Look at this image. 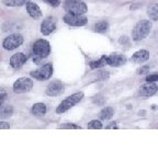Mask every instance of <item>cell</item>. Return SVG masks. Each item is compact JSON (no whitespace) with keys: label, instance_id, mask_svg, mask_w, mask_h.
I'll list each match as a JSON object with an SVG mask.
<instances>
[{"label":"cell","instance_id":"obj_1","mask_svg":"<svg viewBox=\"0 0 158 148\" xmlns=\"http://www.w3.org/2000/svg\"><path fill=\"white\" fill-rule=\"evenodd\" d=\"M49 54H51V45L48 41L44 39H36L33 44V55H34L33 62L35 64H40L41 60L48 57Z\"/></svg>","mask_w":158,"mask_h":148},{"label":"cell","instance_id":"obj_2","mask_svg":"<svg viewBox=\"0 0 158 148\" xmlns=\"http://www.w3.org/2000/svg\"><path fill=\"white\" fill-rule=\"evenodd\" d=\"M152 27H153V24L149 20H141L139 22L136 23L133 31H132V39L136 42L146 39L148 34L151 33Z\"/></svg>","mask_w":158,"mask_h":148},{"label":"cell","instance_id":"obj_3","mask_svg":"<svg viewBox=\"0 0 158 148\" xmlns=\"http://www.w3.org/2000/svg\"><path fill=\"white\" fill-rule=\"evenodd\" d=\"M85 97V93L82 91L79 92H75V93L70 94L69 97H67L65 100H63L59 105L56 108V113L57 114H62L65 113L66 111H68L69 109L74 108L76 104H78L79 102L81 101Z\"/></svg>","mask_w":158,"mask_h":148},{"label":"cell","instance_id":"obj_4","mask_svg":"<svg viewBox=\"0 0 158 148\" xmlns=\"http://www.w3.org/2000/svg\"><path fill=\"white\" fill-rule=\"evenodd\" d=\"M53 72H54V67H53L52 64L48 63V64H45L40 67V68H37L36 70L31 72H30V76L34 78L35 80L44 81V80H48L53 76Z\"/></svg>","mask_w":158,"mask_h":148},{"label":"cell","instance_id":"obj_5","mask_svg":"<svg viewBox=\"0 0 158 148\" xmlns=\"http://www.w3.org/2000/svg\"><path fill=\"white\" fill-rule=\"evenodd\" d=\"M33 88V80L29 77H21L17 79L13 84V92L15 93H27Z\"/></svg>","mask_w":158,"mask_h":148},{"label":"cell","instance_id":"obj_6","mask_svg":"<svg viewBox=\"0 0 158 148\" xmlns=\"http://www.w3.org/2000/svg\"><path fill=\"white\" fill-rule=\"evenodd\" d=\"M24 42V39L21 34L19 33H13L7 36L2 42V47L7 51H13L20 47Z\"/></svg>","mask_w":158,"mask_h":148},{"label":"cell","instance_id":"obj_7","mask_svg":"<svg viewBox=\"0 0 158 148\" xmlns=\"http://www.w3.org/2000/svg\"><path fill=\"white\" fill-rule=\"evenodd\" d=\"M64 22L70 27H84L88 23V19L84 14H74L67 12L64 17Z\"/></svg>","mask_w":158,"mask_h":148},{"label":"cell","instance_id":"obj_8","mask_svg":"<svg viewBox=\"0 0 158 148\" xmlns=\"http://www.w3.org/2000/svg\"><path fill=\"white\" fill-rule=\"evenodd\" d=\"M64 9L67 12L74 13V14H85L88 11V7L85 2L81 1H75V2H65Z\"/></svg>","mask_w":158,"mask_h":148},{"label":"cell","instance_id":"obj_9","mask_svg":"<svg viewBox=\"0 0 158 148\" xmlns=\"http://www.w3.org/2000/svg\"><path fill=\"white\" fill-rule=\"evenodd\" d=\"M64 92H65V84L62 81H58V80L49 82L46 88V94L48 97L62 96Z\"/></svg>","mask_w":158,"mask_h":148},{"label":"cell","instance_id":"obj_10","mask_svg":"<svg viewBox=\"0 0 158 148\" xmlns=\"http://www.w3.org/2000/svg\"><path fill=\"white\" fill-rule=\"evenodd\" d=\"M57 21L54 17H48L46 19L43 20V22L41 23V33L43 35H49L56 30Z\"/></svg>","mask_w":158,"mask_h":148},{"label":"cell","instance_id":"obj_11","mask_svg":"<svg viewBox=\"0 0 158 148\" xmlns=\"http://www.w3.org/2000/svg\"><path fill=\"white\" fill-rule=\"evenodd\" d=\"M157 90H158V87L155 82L147 81L146 84H142L139 87L138 93H139L141 97H143V98H149V97H153L157 92Z\"/></svg>","mask_w":158,"mask_h":148},{"label":"cell","instance_id":"obj_12","mask_svg":"<svg viewBox=\"0 0 158 148\" xmlns=\"http://www.w3.org/2000/svg\"><path fill=\"white\" fill-rule=\"evenodd\" d=\"M127 60L125 55L121 54H111L106 56V64L110 65L112 67H118L124 65Z\"/></svg>","mask_w":158,"mask_h":148},{"label":"cell","instance_id":"obj_13","mask_svg":"<svg viewBox=\"0 0 158 148\" xmlns=\"http://www.w3.org/2000/svg\"><path fill=\"white\" fill-rule=\"evenodd\" d=\"M27 56L23 53H17V54H13L10 58V66L15 69H18L20 67H22L23 65L27 63Z\"/></svg>","mask_w":158,"mask_h":148},{"label":"cell","instance_id":"obj_14","mask_svg":"<svg viewBox=\"0 0 158 148\" xmlns=\"http://www.w3.org/2000/svg\"><path fill=\"white\" fill-rule=\"evenodd\" d=\"M25 7H27V14L32 18V19L39 20V19L42 18L43 14H42V11H41V8H40L36 3L30 1V2H27V5H25Z\"/></svg>","mask_w":158,"mask_h":148},{"label":"cell","instance_id":"obj_15","mask_svg":"<svg viewBox=\"0 0 158 148\" xmlns=\"http://www.w3.org/2000/svg\"><path fill=\"white\" fill-rule=\"evenodd\" d=\"M149 59V52L147 49H139L137 52H135L131 57V60L133 63H137V64H141V63L147 62Z\"/></svg>","mask_w":158,"mask_h":148},{"label":"cell","instance_id":"obj_16","mask_svg":"<svg viewBox=\"0 0 158 148\" xmlns=\"http://www.w3.org/2000/svg\"><path fill=\"white\" fill-rule=\"evenodd\" d=\"M46 111H47L46 104L42 103V102H37V103L33 104L32 109H31V112L35 116H44L46 114Z\"/></svg>","mask_w":158,"mask_h":148},{"label":"cell","instance_id":"obj_17","mask_svg":"<svg viewBox=\"0 0 158 148\" xmlns=\"http://www.w3.org/2000/svg\"><path fill=\"white\" fill-rule=\"evenodd\" d=\"M147 12L148 18L153 21H158V3H152L147 7Z\"/></svg>","mask_w":158,"mask_h":148},{"label":"cell","instance_id":"obj_18","mask_svg":"<svg viewBox=\"0 0 158 148\" xmlns=\"http://www.w3.org/2000/svg\"><path fill=\"white\" fill-rule=\"evenodd\" d=\"M114 115V110L112 106H106L101 110V112L99 113V117L100 120H103V121H106V120H110L112 118V116Z\"/></svg>","mask_w":158,"mask_h":148},{"label":"cell","instance_id":"obj_19","mask_svg":"<svg viewBox=\"0 0 158 148\" xmlns=\"http://www.w3.org/2000/svg\"><path fill=\"white\" fill-rule=\"evenodd\" d=\"M31 0H2V2L7 7H21L27 5Z\"/></svg>","mask_w":158,"mask_h":148},{"label":"cell","instance_id":"obj_20","mask_svg":"<svg viewBox=\"0 0 158 148\" xmlns=\"http://www.w3.org/2000/svg\"><path fill=\"white\" fill-rule=\"evenodd\" d=\"M106 65H108V64H106V55L101 56V58L98 59V60H94V62L89 63V66H90V68H91V69L102 68V67H104Z\"/></svg>","mask_w":158,"mask_h":148},{"label":"cell","instance_id":"obj_21","mask_svg":"<svg viewBox=\"0 0 158 148\" xmlns=\"http://www.w3.org/2000/svg\"><path fill=\"white\" fill-rule=\"evenodd\" d=\"M109 29V23L106 21H100L94 25V31L97 33H104Z\"/></svg>","mask_w":158,"mask_h":148},{"label":"cell","instance_id":"obj_22","mask_svg":"<svg viewBox=\"0 0 158 148\" xmlns=\"http://www.w3.org/2000/svg\"><path fill=\"white\" fill-rule=\"evenodd\" d=\"M13 113V109L11 105H7L0 110V117H9Z\"/></svg>","mask_w":158,"mask_h":148},{"label":"cell","instance_id":"obj_23","mask_svg":"<svg viewBox=\"0 0 158 148\" xmlns=\"http://www.w3.org/2000/svg\"><path fill=\"white\" fill-rule=\"evenodd\" d=\"M87 127H88L89 130H101V128L103 127V125H102L101 121H99V120H92V121H90L88 123Z\"/></svg>","mask_w":158,"mask_h":148},{"label":"cell","instance_id":"obj_24","mask_svg":"<svg viewBox=\"0 0 158 148\" xmlns=\"http://www.w3.org/2000/svg\"><path fill=\"white\" fill-rule=\"evenodd\" d=\"M59 128H62V130H81V126L74 123H65L59 126Z\"/></svg>","mask_w":158,"mask_h":148},{"label":"cell","instance_id":"obj_25","mask_svg":"<svg viewBox=\"0 0 158 148\" xmlns=\"http://www.w3.org/2000/svg\"><path fill=\"white\" fill-rule=\"evenodd\" d=\"M146 81H149V82L158 81V72H154V74L147 75V76H146Z\"/></svg>","mask_w":158,"mask_h":148},{"label":"cell","instance_id":"obj_26","mask_svg":"<svg viewBox=\"0 0 158 148\" xmlns=\"http://www.w3.org/2000/svg\"><path fill=\"white\" fill-rule=\"evenodd\" d=\"M128 43H130V39L126 35H123L118 39V44L120 45H128Z\"/></svg>","mask_w":158,"mask_h":148},{"label":"cell","instance_id":"obj_27","mask_svg":"<svg viewBox=\"0 0 158 148\" xmlns=\"http://www.w3.org/2000/svg\"><path fill=\"white\" fill-rule=\"evenodd\" d=\"M43 1H45L46 3H48L49 6H52V7H54V8L58 7V6L60 5V1H59V0H43Z\"/></svg>","mask_w":158,"mask_h":148},{"label":"cell","instance_id":"obj_28","mask_svg":"<svg viewBox=\"0 0 158 148\" xmlns=\"http://www.w3.org/2000/svg\"><path fill=\"white\" fill-rule=\"evenodd\" d=\"M147 72H149V67H148V66H143L137 70V74L138 75H143V74H146Z\"/></svg>","mask_w":158,"mask_h":148},{"label":"cell","instance_id":"obj_29","mask_svg":"<svg viewBox=\"0 0 158 148\" xmlns=\"http://www.w3.org/2000/svg\"><path fill=\"white\" fill-rule=\"evenodd\" d=\"M10 128V124L7 122H0V130H9Z\"/></svg>","mask_w":158,"mask_h":148},{"label":"cell","instance_id":"obj_30","mask_svg":"<svg viewBox=\"0 0 158 148\" xmlns=\"http://www.w3.org/2000/svg\"><path fill=\"white\" fill-rule=\"evenodd\" d=\"M99 78L101 79V80H106V79L109 78V74L106 72H100V74H99Z\"/></svg>","mask_w":158,"mask_h":148},{"label":"cell","instance_id":"obj_31","mask_svg":"<svg viewBox=\"0 0 158 148\" xmlns=\"http://www.w3.org/2000/svg\"><path fill=\"white\" fill-rule=\"evenodd\" d=\"M106 130H110V128H118V125H116V122H111L110 123V125H108V126H106Z\"/></svg>","mask_w":158,"mask_h":148},{"label":"cell","instance_id":"obj_32","mask_svg":"<svg viewBox=\"0 0 158 148\" xmlns=\"http://www.w3.org/2000/svg\"><path fill=\"white\" fill-rule=\"evenodd\" d=\"M6 98H7V94H6V93H0V106H1L2 102L5 101Z\"/></svg>","mask_w":158,"mask_h":148},{"label":"cell","instance_id":"obj_33","mask_svg":"<svg viewBox=\"0 0 158 148\" xmlns=\"http://www.w3.org/2000/svg\"><path fill=\"white\" fill-rule=\"evenodd\" d=\"M75 1H81V0H66L65 2H75Z\"/></svg>","mask_w":158,"mask_h":148}]
</instances>
